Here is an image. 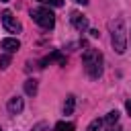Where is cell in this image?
<instances>
[{"instance_id":"19","label":"cell","mask_w":131,"mask_h":131,"mask_svg":"<svg viewBox=\"0 0 131 131\" xmlns=\"http://www.w3.org/2000/svg\"><path fill=\"white\" fill-rule=\"evenodd\" d=\"M2 2H8V0H2Z\"/></svg>"},{"instance_id":"2","label":"cell","mask_w":131,"mask_h":131,"mask_svg":"<svg viewBox=\"0 0 131 131\" xmlns=\"http://www.w3.org/2000/svg\"><path fill=\"white\" fill-rule=\"evenodd\" d=\"M108 31H111V43H113L115 51L125 53V49H127V31H125L123 18H113L108 23Z\"/></svg>"},{"instance_id":"17","label":"cell","mask_w":131,"mask_h":131,"mask_svg":"<svg viewBox=\"0 0 131 131\" xmlns=\"http://www.w3.org/2000/svg\"><path fill=\"white\" fill-rule=\"evenodd\" d=\"M74 2H78V4H88V0H74Z\"/></svg>"},{"instance_id":"18","label":"cell","mask_w":131,"mask_h":131,"mask_svg":"<svg viewBox=\"0 0 131 131\" xmlns=\"http://www.w3.org/2000/svg\"><path fill=\"white\" fill-rule=\"evenodd\" d=\"M108 131H123V129H121V127H111Z\"/></svg>"},{"instance_id":"16","label":"cell","mask_w":131,"mask_h":131,"mask_svg":"<svg viewBox=\"0 0 131 131\" xmlns=\"http://www.w3.org/2000/svg\"><path fill=\"white\" fill-rule=\"evenodd\" d=\"M125 108H127V113H129V117H131V98L125 102Z\"/></svg>"},{"instance_id":"8","label":"cell","mask_w":131,"mask_h":131,"mask_svg":"<svg viewBox=\"0 0 131 131\" xmlns=\"http://www.w3.org/2000/svg\"><path fill=\"white\" fill-rule=\"evenodd\" d=\"M25 92H27L29 96H35V94H37V80H35V78H29V80L25 82Z\"/></svg>"},{"instance_id":"15","label":"cell","mask_w":131,"mask_h":131,"mask_svg":"<svg viewBox=\"0 0 131 131\" xmlns=\"http://www.w3.org/2000/svg\"><path fill=\"white\" fill-rule=\"evenodd\" d=\"M45 127H47V125H45V123H39V125H35V127H33V129H31V131H43V129H45Z\"/></svg>"},{"instance_id":"1","label":"cell","mask_w":131,"mask_h":131,"mask_svg":"<svg viewBox=\"0 0 131 131\" xmlns=\"http://www.w3.org/2000/svg\"><path fill=\"white\" fill-rule=\"evenodd\" d=\"M82 63H84V70L86 74L92 78V80H98L102 76V53L98 49H92L88 47L82 55Z\"/></svg>"},{"instance_id":"14","label":"cell","mask_w":131,"mask_h":131,"mask_svg":"<svg viewBox=\"0 0 131 131\" xmlns=\"http://www.w3.org/2000/svg\"><path fill=\"white\" fill-rule=\"evenodd\" d=\"M45 6H53V8H59V6H63V0H41Z\"/></svg>"},{"instance_id":"4","label":"cell","mask_w":131,"mask_h":131,"mask_svg":"<svg viewBox=\"0 0 131 131\" xmlns=\"http://www.w3.org/2000/svg\"><path fill=\"white\" fill-rule=\"evenodd\" d=\"M0 16H2V25H4V29H6L8 33H20V31H23L20 20H18L10 10H4Z\"/></svg>"},{"instance_id":"9","label":"cell","mask_w":131,"mask_h":131,"mask_svg":"<svg viewBox=\"0 0 131 131\" xmlns=\"http://www.w3.org/2000/svg\"><path fill=\"white\" fill-rule=\"evenodd\" d=\"M74 106H76V96H74V94H68L66 104H63V113H66V115H72V113H74Z\"/></svg>"},{"instance_id":"5","label":"cell","mask_w":131,"mask_h":131,"mask_svg":"<svg viewBox=\"0 0 131 131\" xmlns=\"http://www.w3.org/2000/svg\"><path fill=\"white\" fill-rule=\"evenodd\" d=\"M70 20H72L74 29H76V31H80V33H84V31L88 29V18H86L84 14H80V12H72Z\"/></svg>"},{"instance_id":"3","label":"cell","mask_w":131,"mask_h":131,"mask_svg":"<svg viewBox=\"0 0 131 131\" xmlns=\"http://www.w3.org/2000/svg\"><path fill=\"white\" fill-rule=\"evenodd\" d=\"M31 18H33L41 29H53V27H55V14L51 12L49 6L31 8Z\"/></svg>"},{"instance_id":"6","label":"cell","mask_w":131,"mask_h":131,"mask_svg":"<svg viewBox=\"0 0 131 131\" xmlns=\"http://www.w3.org/2000/svg\"><path fill=\"white\" fill-rule=\"evenodd\" d=\"M0 47H2L6 53H14V51L20 49V41H18L16 37H4V39L0 41Z\"/></svg>"},{"instance_id":"20","label":"cell","mask_w":131,"mask_h":131,"mask_svg":"<svg viewBox=\"0 0 131 131\" xmlns=\"http://www.w3.org/2000/svg\"><path fill=\"white\" fill-rule=\"evenodd\" d=\"M0 131H2V129H0Z\"/></svg>"},{"instance_id":"7","label":"cell","mask_w":131,"mask_h":131,"mask_svg":"<svg viewBox=\"0 0 131 131\" xmlns=\"http://www.w3.org/2000/svg\"><path fill=\"white\" fill-rule=\"evenodd\" d=\"M23 108H25V102H23L20 96H12V98L8 100V104H6V111H8L10 115H20Z\"/></svg>"},{"instance_id":"12","label":"cell","mask_w":131,"mask_h":131,"mask_svg":"<svg viewBox=\"0 0 131 131\" xmlns=\"http://www.w3.org/2000/svg\"><path fill=\"white\" fill-rule=\"evenodd\" d=\"M100 127H102V119H94V121H90L86 131H100Z\"/></svg>"},{"instance_id":"10","label":"cell","mask_w":131,"mask_h":131,"mask_svg":"<svg viewBox=\"0 0 131 131\" xmlns=\"http://www.w3.org/2000/svg\"><path fill=\"white\" fill-rule=\"evenodd\" d=\"M119 121V111H111L104 119H102V123H106L108 127H115V123Z\"/></svg>"},{"instance_id":"13","label":"cell","mask_w":131,"mask_h":131,"mask_svg":"<svg viewBox=\"0 0 131 131\" xmlns=\"http://www.w3.org/2000/svg\"><path fill=\"white\" fill-rule=\"evenodd\" d=\"M8 66H10V53L0 55V70H6Z\"/></svg>"},{"instance_id":"11","label":"cell","mask_w":131,"mask_h":131,"mask_svg":"<svg viewBox=\"0 0 131 131\" xmlns=\"http://www.w3.org/2000/svg\"><path fill=\"white\" fill-rule=\"evenodd\" d=\"M74 129H76L74 123H68V121H59V123H55V131H74Z\"/></svg>"}]
</instances>
